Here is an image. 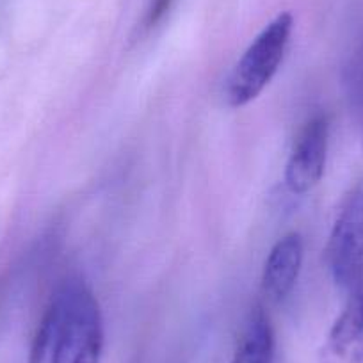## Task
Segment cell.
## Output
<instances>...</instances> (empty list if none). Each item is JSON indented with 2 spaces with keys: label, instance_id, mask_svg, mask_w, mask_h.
<instances>
[{
  "label": "cell",
  "instance_id": "obj_7",
  "mask_svg": "<svg viewBox=\"0 0 363 363\" xmlns=\"http://www.w3.org/2000/svg\"><path fill=\"white\" fill-rule=\"evenodd\" d=\"M230 363H274V331L262 306L247 315Z\"/></svg>",
  "mask_w": 363,
  "mask_h": 363
},
{
  "label": "cell",
  "instance_id": "obj_8",
  "mask_svg": "<svg viewBox=\"0 0 363 363\" xmlns=\"http://www.w3.org/2000/svg\"><path fill=\"white\" fill-rule=\"evenodd\" d=\"M344 89L352 121L363 145V48L345 65Z\"/></svg>",
  "mask_w": 363,
  "mask_h": 363
},
{
  "label": "cell",
  "instance_id": "obj_1",
  "mask_svg": "<svg viewBox=\"0 0 363 363\" xmlns=\"http://www.w3.org/2000/svg\"><path fill=\"white\" fill-rule=\"evenodd\" d=\"M106 330L99 299L82 280L57 287L34 333L29 363H100Z\"/></svg>",
  "mask_w": 363,
  "mask_h": 363
},
{
  "label": "cell",
  "instance_id": "obj_6",
  "mask_svg": "<svg viewBox=\"0 0 363 363\" xmlns=\"http://www.w3.org/2000/svg\"><path fill=\"white\" fill-rule=\"evenodd\" d=\"M347 294L344 308L331 326L328 344L345 363H363V284Z\"/></svg>",
  "mask_w": 363,
  "mask_h": 363
},
{
  "label": "cell",
  "instance_id": "obj_5",
  "mask_svg": "<svg viewBox=\"0 0 363 363\" xmlns=\"http://www.w3.org/2000/svg\"><path fill=\"white\" fill-rule=\"evenodd\" d=\"M303 257L305 244L301 233L291 232L274 242L262 271V291L271 301H284L294 291L303 267Z\"/></svg>",
  "mask_w": 363,
  "mask_h": 363
},
{
  "label": "cell",
  "instance_id": "obj_9",
  "mask_svg": "<svg viewBox=\"0 0 363 363\" xmlns=\"http://www.w3.org/2000/svg\"><path fill=\"white\" fill-rule=\"evenodd\" d=\"M173 2L174 0H152V6L146 15V27H155L166 16V13H169Z\"/></svg>",
  "mask_w": 363,
  "mask_h": 363
},
{
  "label": "cell",
  "instance_id": "obj_3",
  "mask_svg": "<svg viewBox=\"0 0 363 363\" xmlns=\"http://www.w3.org/2000/svg\"><path fill=\"white\" fill-rule=\"evenodd\" d=\"M324 253L338 287L351 292L363 284V180L345 194Z\"/></svg>",
  "mask_w": 363,
  "mask_h": 363
},
{
  "label": "cell",
  "instance_id": "obj_4",
  "mask_svg": "<svg viewBox=\"0 0 363 363\" xmlns=\"http://www.w3.org/2000/svg\"><path fill=\"white\" fill-rule=\"evenodd\" d=\"M330 121L324 114H317L303 127L285 166V186L292 194L312 191L326 169Z\"/></svg>",
  "mask_w": 363,
  "mask_h": 363
},
{
  "label": "cell",
  "instance_id": "obj_2",
  "mask_svg": "<svg viewBox=\"0 0 363 363\" xmlns=\"http://www.w3.org/2000/svg\"><path fill=\"white\" fill-rule=\"evenodd\" d=\"M292 29L294 18L291 13H280L251 41L226 82L225 95L230 107L247 106L269 86L284 62Z\"/></svg>",
  "mask_w": 363,
  "mask_h": 363
}]
</instances>
